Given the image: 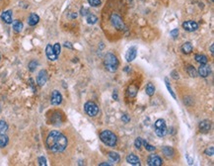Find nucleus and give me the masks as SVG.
<instances>
[{"label": "nucleus", "instance_id": "nucleus-1", "mask_svg": "<svg viewBox=\"0 0 214 166\" xmlns=\"http://www.w3.org/2000/svg\"><path fill=\"white\" fill-rule=\"evenodd\" d=\"M47 146L52 152H62L67 147V138L63 133L57 131H51L47 137Z\"/></svg>", "mask_w": 214, "mask_h": 166}, {"label": "nucleus", "instance_id": "nucleus-2", "mask_svg": "<svg viewBox=\"0 0 214 166\" xmlns=\"http://www.w3.org/2000/svg\"><path fill=\"white\" fill-rule=\"evenodd\" d=\"M104 64L106 69L110 71V72H115L118 68V60L117 56H115L114 53L108 52L105 56V60H104Z\"/></svg>", "mask_w": 214, "mask_h": 166}, {"label": "nucleus", "instance_id": "nucleus-3", "mask_svg": "<svg viewBox=\"0 0 214 166\" xmlns=\"http://www.w3.org/2000/svg\"><path fill=\"white\" fill-rule=\"evenodd\" d=\"M100 138H101V141L108 146L113 147L117 145V141H118L117 136H115L113 132L108 131V129L103 131L100 133Z\"/></svg>", "mask_w": 214, "mask_h": 166}, {"label": "nucleus", "instance_id": "nucleus-4", "mask_svg": "<svg viewBox=\"0 0 214 166\" xmlns=\"http://www.w3.org/2000/svg\"><path fill=\"white\" fill-rule=\"evenodd\" d=\"M155 128V133L157 134L159 137H163L167 134V125L166 122L163 119H159L155 122L154 125Z\"/></svg>", "mask_w": 214, "mask_h": 166}, {"label": "nucleus", "instance_id": "nucleus-5", "mask_svg": "<svg viewBox=\"0 0 214 166\" xmlns=\"http://www.w3.org/2000/svg\"><path fill=\"white\" fill-rule=\"evenodd\" d=\"M111 23L117 30L118 31H123L126 30V25L122 20V18L120 17L117 13H113L111 15Z\"/></svg>", "mask_w": 214, "mask_h": 166}, {"label": "nucleus", "instance_id": "nucleus-6", "mask_svg": "<svg viewBox=\"0 0 214 166\" xmlns=\"http://www.w3.org/2000/svg\"><path fill=\"white\" fill-rule=\"evenodd\" d=\"M84 110H85L87 115L90 117H95L99 113V107L97 106L96 103L91 102V101L87 102L86 104L84 105Z\"/></svg>", "mask_w": 214, "mask_h": 166}, {"label": "nucleus", "instance_id": "nucleus-7", "mask_svg": "<svg viewBox=\"0 0 214 166\" xmlns=\"http://www.w3.org/2000/svg\"><path fill=\"white\" fill-rule=\"evenodd\" d=\"M147 164L150 166H160L163 164V160L157 154H150L147 158Z\"/></svg>", "mask_w": 214, "mask_h": 166}, {"label": "nucleus", "instance_id": "nucleus-8", "mask_svg": "<svg viewBox=\"0 0 214 166\" xmlns=\"http://www.w3.org/2000/svg\"><path fill=\"white\" fill-rule=\"evenodd\" d=\"M182 28H184L186 32H194V31L197 30L198 25L197 22L190 20V21H186L185 23H182Z\"/></svg>", "mask_w": 214, "mask_h": 166}, {"label": "nucleus", "instance_id": "nucleus-9", "mask_svg": "<svg viewBox=\"0 0 214 166\" xmlns=\"http://www.w3.org/2000/svg\"><path fill=\"white\" fill-rule=\"evenodd\" d=\"M47 70H41L38 74V77H37V82L39 84V86H43L44 84L47 83Z\"/></svg>", "mask_w": 214, "mask_h": 166}, {"label": "nucleus", "instance_id": "nucleus-10", "mask_svg": "<svg viewBox=\"0 0 214 166\" xmlns=\"http://www.w3.org/2000/svg\"><path fill=\"white\" fill-rule=\"evenodd\" d=\"M136 56H137V48H136V47H131V48H128V51L126 53V60L128 62H130V61L135 60Z\"/></svg>", "mask_w": 214, "mask_h": 166}, {"label": "nucleus", "instance_id": "nucleus-11", "mask_svg": "<svg viewBox=\"0 0 214 166\" xmlns=\"http://www.w3.org/2000/svg\"><path fill=\"white\" fill-rule=\"evenodd\" d=\"M51 104L54 105V106H57L61 104L62 102V96L61 94L57 91V90H54L52 93H51Z\"/></svg>", "mask_w": 214, "mask_h": 166}, {"label": "nucleus", "instance_id": "nucleus-12", "mask_svg": "<svg viewBox=\"0 0 214 166\" xmlns=\"http://www.w3.org/2000/svg\"><path fill=\"white\" fill-rule=\"evenodd\" d=\"M210 66L209 65H206V64H200L199 68H198V71L197 73L199 74V76H201V77L205 78L207 77V76L209 75V73H210Z\"/></svg>", "mask_w": 214, "mask_h": 166}, {"label": "nucleus", "instance_id": "nucleus-13", "mask_svg": "<svg viewBox=\"0 0 214 166\" xmlns=\"http://www.w3.org/2000/svg\"><path fill=\"white\" fill-rule=\"evenodd\" d=\"M211 129V122L208 120H204L199 123V129L201 133H208Z\"/></svg>", "mask_w": 214, "mask_h": 166}, {"label": "nucleus", "instance_id": "nucleus-14", "mask_svg": "<svg viewBox=\"0 0 214 166\" xmlns=\"http://www.w3.org/2000/svg\"><path fill=\"white\" fill-rule=\"evenodd\" d=\"M46 55L47 56V58L50 60H57V56L55 53H54V51H53V48L51 47V44H47V48H46Z\"/></svg>", "mask_w": 214, "mask_h": 166}, {"label": "nucleus", "instance_id": "nucleus-15", "mask_svg": "<svg viewBox=\"0 0 214 166\" xmlns=\"http://www.w3.org/2000/svg\"><path fill=\"white\" fill-rule=\"evenodd\" d=\"M1 19L5 22L6 24H11L13 22V20H12V11L11 10L4 11L1 14Z\"/></svg>", "mask_w": 214, "mask_h": 166}, {"label": "nucleus", "instance_id": "nucleus-16", "mask_svg": "<svg viewBox=\"0 0 214 166\" xmlns=\"http://www.w3.org/2000/svg\"><path fill=\"white\" fill-rule=\"evenodd\" d=\"M126 161H127V163H129L130 165H140L139 158H138L137 156L135 154H133V153L127 155Z\"/></svg>", "mask_w": 214, "mask_h": 166}, {"label": "nucleus", "instance_id": "nucleus-17", "mask_svg": "<svg viewBox=\"0 0 214 166\" xmlns=\"http://www.w3.org/2000/svg\"><path fill=\"white\" fill-rule=\"evenodd\" d=\"M39 17L36 13H32L28 19V24L30 26H35L39 23Z\"/></svg>", "mask_w": 214, "mask_h": 166}, {"label": "nucleus", "instance_id": "nucleus-18", "mask_svg": "<svg viewBox=\"0 0 214 166\" xmlns=\"http://www.w3.org/2000/svg\"><path fill=\"white\" fill-rule=\"evenodd\" d=\"M162 152L164 153V155L167 156V157H172V156L175 154V150H174L173 147L171 146H164Z\"/></svg>", "mask_w": 214, "mask_h": 166}, {"label": "nucleus", "instance_id": "nucleus-19", "mask_svg": "<svg viewBox=\"0 0 214 166\" xmlns=\"http://www.w3.org/2000/svg\"><path fill=\"white\" fill-rule=\"evenodd\" d=\"M182 52L186 53V55H189V53H190L191 52H193V44H191L190 43H185L184 44H182Z\"/></svg>", "mask_w": 214, "mask_h": 166}, {"label": "nucleus", "instance_id": "nucleus-20", "mask_svg": "<svg viewBox=\"0 0 214 166\" xmlns=\"http://www.w3.org/2000/svg\"><path fill=\"white\" fill-rule=\"evenodd\" d=\"M137 92H138V88L135 87L134 85H130V86H129L128 89H127V94H128V96L131 97V98L135 97L136 94H137Z\"/></svg>", "mask_w": 214, "mask_h": 166}, {"label": "nucleus", "instance_id": "nucleus-21", "mask_svg": "<svg viewBox=\"0 0 214 166\" xmlns=\"http://www.w3.org/2000/svg\"><path fill=\"white\" fill-rule=\"evenodd\" d=\"M13 29H14L15 32L20 33L22 31V29H23V23H22V22L19 21V20L14 21V22H13Z\"/></svg>", "mask_w": 214, "mask_h": 166}, {"label": "nucleus", "instance_id": "nucleus-22", "mask_svg": "<svg viewBox=\"0 0 214 166\" xmlns=\"http://www.w3.org/2000/svg\"><path fill=\"white\" fill-rule=\"evenodd\" d=\"M195 60H197L199 64H207V57L204 55H197L195 56Z\"/></svg>", "mask_w": 214, "mask_h": 166}, {"label": "nucleus", "instance_id": "nucleus-23", "mask_svg": "<svg viewBox=\"0 0 214 166\" xmlns=\"http://www.w3.org/2000/svg\"><path fill=\"white\" fill-rule=\"evenodd\" d=\"M109 157L111 162H114V163H118L119 161V155L117 152H114V151L109 152Z\"/></svg>", "mask_w": 214, "mask_h": 166}, {"label": "nucleus", "instance_id": "nucleus-24", "mask_svg": "<svg viewBox=\"0 0 214 166\" xmlns=\"http://www.w3.org/2000/svg\"><path fill=\"white\" fill-rule=\"evenodd\" d=\"M145 91H146V94L148 96H152L154 95V93H155V87H154V85L152 83H148L147 84V86L145 88Z\"/></svg>", "mask_w": 214, "mask_h": 166}, {"label": "nucleus", "instance_id": "nucleus-25", "mask_svg": "<svg viewBox=\"0 0 214 166\" xmlns=\"http://www.w3.org/2000/svg\"><path fill=\"white\" fill-rule=\"evenodd\" d=\"M87 23L88 24H90V25H94L97 23V21H98V17L94 14H88L87 15Z\"/></svg>", "mask_w": 214, "mask_h": 166}, {"label": "nucleus", "instance_id": "nucleus-26", "mask_svg": "<svg viewBox=\"0 0 214 166\" xmlns=\"http://www.w3.org/2000/svg\"><path fill=\"white\" fill-rule=\"evenodd\" d=\"M186 71H188V73H189V75L190 76V77H197V71L195 70V68L193 65H189L188 67H186Z\"/></svg>", "mask_w": 214, "mask_h": 166}, {"label": "nucleus", "instance_id": "nucleus-27", "mask_svg": "<svg viewBox=\"0 0 214 166\" xmlns=\"http://www.w3.org/2000/svg\"><path fill=\"white\" fill-rule=\"evenodd\" d=\"M7 143H8V137L1 133H0V147L6 146Z\"/></svg>", "mask_w": 214, "mask_h": 166}, {"label": "nucleus", "instance_id": "nucleus-28", "mask_svg": "<svg viewBox=\"0 0 214 166\" xmlns=\"http://www.w3.org/2000/svg\"><path fill=\"white\" fill-rule=\"evenodd\" d=\"M8 129V125L5 121H0V133H5Z\"/></svg>", "mask_w": 214, "mask_h": 166}, {"label": "nucleus", "instance_id": "nucleus-29", "mask_svg": "<svg viewBox=\"0 0 214 166\" xmlns=\"http://www.w3.org/2000/svg\"><path fill=\"white\" fill-rule=\"evenodd\" d=\"M142 145H143L145 146L146 150H148V151H154V150H155V147H154L153 145H149V143L147 142L146 141H143V140H142Z\"/></svg>", "mask_w": 214, "mask_h": 166}, {"label": "nucleus", "instance_id": "nucleus-30", "mask_svg": "<svg viewBox=\"0 0 214 166\" xmlns=\"http://www.w3.org/2000/svg\"><path fill=\"white\" fill-rule=\"evenodd\" d=\"M38 65H39V64H38L37 60H32L29 64V69H30V71H34L36 68H37Z\"/></svg>", "mask_w": 214, "mask_h": 166}, {"label": "nucleus", "instance_id": "nucleus-31", "mask_svg": "<svg viewBox=\"0 0 214 166\" xmlns=\"http://www.w3.org/2000/svg\"><path fill=\"white\" fill-rule=\"evenodd\" d=\"M165 82H166V86H167L168 91L170 92V94L173 96V98H175V99H176V95H175V93L173 92V90H172V88H171V86H170V83H169L168 78H165Z\"/></svg>", "mask_w": 214, "mask_h": 166}, {"label": "nucleus", "instance_id": "nucleus-32", "mask_svg": "<svg viewBox=\"0 0 214 166\" xmlns=\"http://www.w3.org/2000/svg\"><path fill=\"white\" fill-rule=\"evenodd\" d=\"M88 2L92 7H98L101 5V0H88Z\"/></svg>", "mask_w": 214, "mask_h": 166}, {"label": "nucleus", "instance_id": "nucleus-33", "mask_svg": "<svg viewBox=\"0 0 214 166\" xmlns=\"http://www.w3.org/2000/svg\"><path fill=\"white\" fill-rule=\"evenodd\" d=\"M52 48H53V51H54V53H55L57 56H58L59 53H60V44L56 43Z\"/></svg>", "mask_w": 214, "mask_h": 166}, {"label": "nucleus", "instance_id": "nucleus-34", "mask_svg": "<svg viewBox=\"0 0 214 166\" xmlns=\"http://www.w3.org/2000/svg\"><path fill=\"white\" fill-rule=\"evenodd\" d=\"M134 145H135V147H136L137 149H140L141 145H142V138L141 137H137L136 138L135 141H134Z\"/></svg>", "mask_w": 214, "mask_h": 166}, {"label": "nucleus", "instance_id": "nucleus-35", "mask_svg": "<svg viewBox=\"0 0 214 166\" xmlns=\"http://www.w3.org/2000/svg\"><path fill=\"white\" fill-rule=\"evenodd\" d=\"M38 161H39V165H42V166H47V159L44 158L43 156H41V157H39Z\"/></svg>", "mask_w": 214, "mask_h": 166}, {"label": "nucleus", "instance_id": "nucleus-36", "mask_svg": "<svg viewBox=\"0 0 214 166\" xmlns=\"http://www.w3.org/2000/svg\"><path fill=\"white\" fill-rule=\"evenodd\" d=\"M213 152H214L213 146H210V147H208V149L205 150V154L208 155V156H213Z\"/></svg>", "mask_w": 214, "mask_h": 166}, {"label": "nucleus", "instance_id": "nucleus-37", "mask_svg": "<svg viewBox=\"0 0 214 166\" xmlns=\"http://www.w3.org/2000/svg\"><path fill=\"white\" fill-rule=\"evenodd\" d=\"M122 122H124L126 124H127L128 122H130V118H129V116L127 114H123L122 117Z\"/></svg>", "mask_w": 214, "mask_h": 166}, {"label": "nucleus", "instance_id": "nucleus-38", "mask_svg": "<svg viewBox=\"0 0 214 166\" xmlns=\"http://www.w3.org/2000/svg\"><path fill=\"white\" fill-rule=\"evenodd\" d=\"M170 35L172 36V37L175 39V38H177L178 37V35H179V30L178 29H174V30H172L171 32H170Z\"/></svg>", "mask_w": 214, "mask_h": 166}, {"label": "nucleus", "instance_id": "nucleus-39", "mask_svg": "<svg viewBox=\"0 0 214 166\" xmlns=\"http://www.w3.org/2000/svg\"><path fill=\"white\" fill-rule=\"evenodd\" d=\"M80 13H81L82 16H87L88 13H89V9L83 7V8H81V10H80Z\"/></svg>", "mask_w": 214, "mask_h": 166}, {"label": "nucleus", "instance_id": "nucleus-40", "mask_svg": "<svg viewBox=\"0 0 214 166\" xmlns=\"http://www.w3.org/2000/svg\"><path fill=\"white\" fill-rule=\"evenodd\" d=\"M64 47H65V48H71V50H73V46H72V44H71V43H69V42H65V43H64Z\"/></svg>", "mask_w": 214, "mask_h": 166}, {"label": "nucleus", "instance_id": "nucleus-41", "mask_svg": "<svg viewBox=\"0 0 214 166\" xmlns=\"http://www.w3.org/2000/svg\"><path fill=\"white\" fill-rule=\"evenodd\" d=\"M186 158H188V161H189V164H190V165H191V164L193 163V160L190 157V155H189V154H186Z\"/></svg>", "mask_w": 214, "mask_h": 166}, {"label": "nucleus", "instance_id": "nucleus-42", "mask_svg": "<svg viewBox=\"0 0 214 166\" xmlns=\"http://www.w3.org/2000/svg\"><path fill=\"white\" fill-rule=\"evenodd\" d=\"M99 165H100V166H106V165H108V166H110V165H111V163H108V162H103V163H100Z\"/></svg>", "mask_w": 214, "mask_h": 166}, {"label": "nucleus", "instance_id": "nucleus-43", "mask_svg": "<svg viewBox=\"0 0 214 166\" xmlns=\"http://www.w3.org/2000/svg\"><path fill=\"white\" fill-rule=\"evenodd\" d=\"M113 97H114V99H115V100H118V94H117V92H115V93H114Z\"/></svg>", "mask_w": 214, "mask_h": 166}, {"label": "nucleus", "instance_id": "nucleus-44", "mask_svg": "<svg viewBox=\"0 0 214 166\" xmlns=\"http://www.w3.org/2000/svg\"><path fill=\"white\" fill-rule=\"evenodd\" d=\"M210 52L211 53L214 52V44H211V46H210Z\"/></svg>", "mask_w": 214, "mask_h": 166}, {"label": "nucleus", "instance_id": "nucleus-45", "mask_svg": "<svg viewBox=\"0 0 214 166\" xmlns=\"http://www.w3.org/2000/svg\"><path fill=\"white\" fill-rule=\"evenodd\" d=\"M210 1H211V2H213V1H214V0H210Z\"/></svg>", "mask_w": 214, "mask_h": 166}, {"label": "nucleus", "instance_id": "nucleus-46", "mask_svg": "<svg viewBox=\"0 0 214 166\" xmlns=\"http://www.w3.org/2000/svg\"><path fill=\"white\" fill-rule=\"evenodd\" d=\"M0 111H1V107H0Z\"/></svg>", "mask_w": 214, "mask_h": 166}]
</instances>
